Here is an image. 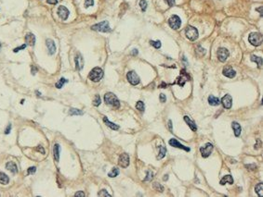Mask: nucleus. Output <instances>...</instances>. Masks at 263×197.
<instances>
[{
	"instance_id": "f257e3e1",
	"label": "nucleus",
	"mask_w": 263,
	"mask_h": 197,
	"mask_svg": "<svg viewBox=\"0 0 263 197\" xmlns=\"http://www.w3.org/2000/svg\"><path fill=\"white\" fill-rule=\"evenodd\" d=\"M104 102L108 106H111L112 107H114V108H119V106H120V102L118 100V98H117L116 95H114L112 93H105Z\"/></svg>"
},
{
	"instance_id": "f03ea898",
	"label": "nucleus",
	"mask_w": 263,
	"mask_h": 197,
	"mask_svg": "<svg viewBox=\"0 0 263 197\" xmlns=\"http://www.w3.org/2000/svg\"><path fill=\"white\" fill-rule=\"evenodd\" d=\"M102 77H103V70L99 67L94 68L88 74L89 80H91L92 82H100L102 79Z\"/></svg>"
},
{
	"instance_id": "7ed1b4c3",
	"label": "nucleus",
	"mask_w": 263,
	"mask_h": 197,
	"mask_svg": "<svg viewBox=\"0 0 263 197\" xmlns=\"http://www.w3.org/2000/svg\"><path fill=\"white\" fill-rule=\"evenodd\" d=\"M185 34H186V37L189 40L191 41H195L197 38H198V31H197V29L194 26H191V25H188L186 27L185 29Z\"/></svg>"
},
{
	"instance_id": "20e7f679",
	"label": "nucleus",
	"mask_w": 263,
	"mask_h": 197,
	"mask_svg": "<svg viewBox=\"0 0 263 197\" xmlns=\"http://www.w3.org/2000/svg\"><path fill=\"white\" fill-rule=\"evenodd\" d=\"M249 43L254 46H259L262 44V35L260 32H251L248 36Z\"/></svg>"
},
{
	"instance_id": "39448f33",
	"label": "nucleus",
	"mask_w": 263,
	"mask_h": 197,
	"mask_svg": "<svg viewBox=\"0 0 263 197\" xmlns=\"http://www.w3.org/2000/svg\"><path fill=\"white\" fill-rule=\"evenodd\" d=\"M91 29L93 31H98V32H111V28L109 25V22L107 21H101L100 23H97V24L91 26Z\"/></svg>"
},
{
	"instance_id": "423d86ee",
	"label": "nucleus",
	"mask_w": 263,
	"mask_h": 197,
	"mask_svg": "<svg viewBox=\"0 0 263 197\" xmlns=\"http://www.w3.org/2000/svg\"><path fill=\"white\" fill-rule=\"evenodd\" d=\"M168 24H169L170 28H172V29L178 30L181 25V21H180V17L177 15L171 16L169 18V20H168Z\"/></svg>"
},
{
	"instance_id": "0eeeda50",
	"label": "nucleus",
	"mask_w": 263,
	"mask_h": 197,
	"mask_svg": "<svg viewBox=\"0 0 263 197\" xmlns=\"http://www.w3.org/2000/svg\"><path fill=\"white\" fill-rule=\"evenodd\" d=\"M213 148H214V146H213V144H212V143H205V144L204 145V146H202V147L200 148V152H201L202 157H205V158L208 157L210 156V154L212 153Z\"/></svg>"
},
{
	"instance_id": "6e6552de",
	"label": "nucleus",
	"mask_w": 263,
	"mask_h": 197,
	"mask_svg": "<svg viewBox=\"0 0 263 197\" xmlns=\"http://www.w3.org/2000/svg\"><path fill=\"white\" fill-rule=\"evenodd\" d=\"M126 79L129 83H131L132 85H137V84L139 83V75L136 73L135 71H129L126 74Z\"/></svg>"
},
{
	"instance_id": "1a4fd4ad",
	"label": "nucleus",
	"mask_w": 263,
	"mask_h": 197,
	"mask_svg": "<svg viewBox=\"0 0 263 197\" xmlns=\"http://www.w3.org/2000/svg\"><path fill=\"white\" fill-rule=\"evenodd\" d=\"M118 165L123 168H126V167H128V165H129V157H128V154L124 153L119 157Z\"/></svg>"
},
{
	"instance_id": "9d476101",
	"label": "nucleus",
	"mask_w": 263,
	"mask_h": 197,
	"mask_svg": "<svg viewBox=\"0 0 263 197\" xmlns=\"http://www.w3.org/2000/svg\"><path fill=\"white\" fill-rule=\"evenodd\" d=\"M190 76L185 72V69H182L180 72V76L177 79V83L180 85V87L184 86V84L187 81H189Z\"/></svg>"
},
{
	"instance_id": "9b49d317",
	"label": "nucleus",
	"mask_w": 263,
	"mask_h": 197,
	"mask_svg": "<svg viewBox=\"0 0 263 197\" xmlns=\"http://www.w3.org/2000/svg\"><path fill=\"white\" fill-rule=\"evenodd\" d=\"M229 55H230V53H229V51L226 48L221 47V48H219L218 50V58H219V60L220 62H225V61H226V59L228 58Z\"/></svg>"
},
{
	"instance_id": "f8f14e48",
	"label": "nucleus",
	"mask_w": 263,
	"mask_h": 197,
	"mask_svg": "<svg viewBox=\"0 0 263 197\" xmlns=\"http://www.w3.org/2000/svg\"><path fill=\"white\" fill-rule=\"evenodd\" d=\"M69 10L67 8H65L64 6H60L58 8V15L59 17L62 19V21H66L69 16Z\"/></svg>"
},
{
	"instance_id": "ddd939ff",
	"label": "nucleus",
	"mask_w": 263,
	"mask_h": 197,
	"mask_svg": "<svg viewBox=\"0 0 263 197\" xmlns=\"http://www.w3.org/2000/svg\"><path fill=\"white\" fill-rule=\"evenodd\" d=\"M220 103H221L222 106L226 109H230L232 107V98L230 95H225V96L222 97L221 102Z\"/></svg>"
},
{
	"instance_id": "4468645a",
	"label": "nucleus",
	"mask_w": 263,
	"mask_h": 197,
	"mask_svg": "<svg viewBox=\"0 0 263 197\" xmlns=\"http://www.w3.org/2000/svg\"><path fill=\"white\" fill-rule=\"evenodd\" d=\"M169 144L171 145V146H174V147H176V148H180V149H183V150H185L186 152H190L191 151V149L189 148V147H187V146H184V145L183 144H181V143H180L178 142V141L176 140V139H171L169 142Z\"/></svg>"
},
{
	"instance_id": "2eb2a0df",
	"label": "nucleus",
	"mask_w": 263,
	"mask_h": 197,
	"mask_svg": "<svg viewBox=\"0 0 263 197\" xmlns=\"http://www.w3.org/2000/svg\"><path fill=\"white\" fill-rule=\"evenodd\" d=\"M46 47H48V50H49V54L54 55L56 52V45H55V43L53 42V40L48 39L46 41Z\"/></svg>"
},
{
	"instance_id": "dca6fc26",
	"label": "nucleus",
	"mask_w": 263,
	"mask_h": 197,
	"mask_svg": "<svg viewBox=\"0 0 263 197\" xmlns=\"http://www.w3.org/2000/svg\"><path fill=\"white\" fill-rule=\"evenodd\" d=\"M74 61H76V68L77 70H81L84 67V59L80 54H77L74 58Z\"/></svg>"
},
{
	"instance_id": "f3484780",
	"label": "nucleus",
	"mask_w": 263,
	"mask_h": 197,
	"mask_svg": "<svg viewBox=\"0 0 263 197\" xmlns=\"http://www.w3.org/2000/svg\"><path fill=\"white\" fill-rule=\"evenodd\" d=\"M223 75L224 76H226V77H228V78H233V77H235V75H236V72H235V70H234L232 68H231V67H225L224 69H223Z\"/></svg>"
},
{
	"instance_id": "a211bd4d",
	"label": "nucleus",
	"mask_w": 263,
	"mask_h": 197,
	"mask_svg": "<svg viewBox=\"0 0 263 197\" xmlns=\"http://www.w3.org/2000/svg\"><path fill=\"white\" fill-rule=\"evenodd\" d=\"M232 130L234 131V135H235L236 137H239L240 134H241V130H242L240 124H239L238 122H236V121H233V122L232 123Z\"/></svg>"
},
{
	"instance_id": "6ab92c4d",
	"label": "nucleus",
	"mask_w": 263,
	"mask_h": 197,
	"mask_svg": "<svg viewBox=\"0 0 263 197\" xmlns=\"http://www.w3.org/2000/svg\"><path fill=\"white\" fill-rule=\"evenodd\" d=\"M25 42L26 44H28L30 46H34L35 44V36L33 34H27L25 36Z\"/></svg>"
},
{
	"instance_id": "aec40b11",
	"label": "nucleus",
	"mask_w": 263,
	"mask_h": 197,
	"mask_svg": "<svg viewBox=\"0 0 263 197\" xmlns=\"http://www.w3.org/2000/svg\"><path fill=\"white\" fill-rule=\"evenodd\" d=\"M6 167H7V170H9L11 173H13V174H16V173L18 172V167H17V165L14 162H12V161H9V162H8L7 163V165H6Z\"/></svg>"
},
{
	"instance_id": "412c9836",
	"label": "nucleus",
	"mask_w": 263,
	"mask_h": 197,
	"mask_svg": "<svg viewBox=\"0 0 263 197\" xmlns=\"http://www.w3.org/2000/svg\"><path fill=\"white\" fill-rule=\"evenodd\" d=\"M226 183H229V184H232L233 183V179L231 175H226L224 176L221 180H220V185H224Z\"/></svg>"
},
{
	"instance_id": "4be33fe9",
	"label": "nucleus",
	"mask_w": 263,
	"mask_h": 197,
	"mask_svg": "<svg viewBox=\"0 0 263 197\" xmlns=\"http://www.w3.org/2000/svg\"><path fill=\"white\" fill-rule=\"evenodd\" d=\"M208 103H209L210 106H219L220 104V101L219 99V97H216L214 95H210L208 97Z\"/></svg>"
},
{
	"instance_id": "5701e85b",
	"label": "nucleus",
	"mask_w": 263,
	"mask_h": 197,
	"mask_svg": "<svg viewBox=\"0 0 263 197\" xmlns=\"http://www.w3.org/2000/svg\"><path fill=\"white\" fill-rule=\"evenodd\" d=\"M184 120L186 121V123L189 125V127L191 128V130H194V131H196V130H197V127H196V125H195V123L194 122V121H192L189 117L188 116H184Z\"/></svg>"
},
{
	"instance_id": "b1692460",
	"label": "nucleus",
	"mask_w": 263,
	"mask_h": 197,
	"mask_svg": "<svg viewBox=\"0 0 263 197\" xmlns=\"http://www.w3.org/2000/svg\"><path fill=\"white\" fill-rule=\"evenodd\" d=\"M103 121H104V123H105L109 128H111L112 130H117L119 129V126H118V125H116V124H114V123L111 122V121H109V119H108L106 118V117H104V118H103Z\"/></svg>"
},
{
	"instance_id": "393cba45",
	"label": "nucleus",
	"mask_w": 263,
	"mask_h": 197,
	"mask_svg": "<svg viewBox=\"0 0 263 197\" xmlns=\"http://www.w3.org/2000/svg\"><path fill=\"white\" fill-rule=\"evenodd\" d=\"M53 156H54L55 160L59 162V160H60V145L58 143H56L53 147Z\"/></svg>"
},
{
	"instance_id": "a878e982",
	"label": "nucleus",
	"mask_w": 263,
	"mask_h": 197,
	"mask_svg": "<svg viewBox=\"0 0 263 197\" xmlns=\"http://www.w3.org/2000/svg\"><path fill=\"white\" fill-rule=\"evenodd\" d=\"M250 59H251V61L256 62V63L257 64V67H259V68H261V67H262V58H261L257 57V56H255V55H252V56H251V58H250Z\"/></svg>"
},
{
	"instance_id": "bb28decb",
	"label": "nucleus",
	"mask_w": 263,
	"mask_h": 197,
	"mask_svg": "<svg viewBox=\"0 0 263 197\" xmlns=\"http://www.w3.org/2000/svg\"><path fill=\"white\" fill-rule=\"evenodd\" d=\"M9 181L8 177L3 172H0V183L1 184H8Z\"/></svg>"
},
{
	"instance_id": "cd10ccee",
	"label": "nucleus",
	"mask_w": 263,
	"mask_h": 197,
	"mask_svg": "<svg viewBox=\"0 0 263 197\" xmlns=\"http://www.w3.org/2000/svg\"><path fill=\"white\" fill-rule=\"evenodd\" d=\"M262 190H263V184L261 183V182H260V183H259V184H257V185L255 187L256 193L257 194V195H259L260 197H262V195H263Z\"/></svg>"
},
{
	"instance_id": "c85d7f7f",
	"label": "nucleus",
	"mask_w": 263,
	"mask_h": 197,
	"mask_svg": "<svg viewBox=\"0 0 263 197\" xmlns=\"http://www.w3.org/2000/svg\"><path fill=\"white\" fill-rule=\"evenodd\" d=\"M159 150H160V152H159L157 159H162L164 157L166 156V154H167V148L164 147V146H159Z\"/></svg>"
},
{
	"instance_id": "c756f323",
	"label": "nucleus",
	"mask_w": 263,
	"mask_h": 197,
	"mask_svg": "<svg viewBox=\"0 0 263 197\" xmlns=\"http://www.w3.org/2000/svg\"><path fill=\"white\" fill-rule=\"evenodd\" d=\"M118 174H119V170L116 167H114L109 173H108V176L110 178H114L116 176H118Z\"/></svg>"
},
{
	"instance_id": "7c9ffc66",
	"label": "nucleus",
	"mask_w": 263,
	"mask_h": 197,
	"mask_svg": "<svg viewBox=\"0 0 263 197\" xmlns=\"http://www.w3.org/2000/svg\"><path fill=\"white\" fill-rule=\"evenodd\" d=\"M136 108H137L139 111L140 112H144L145 110V106H144V103L142 101H138L137 104H136Z\"/></svg>"
},
{
	"instance_id": "2f4dec72",
	"label": "nucleus",
	"mask_w": 263,
	"mask_h": 197,
	"mask_svg": "<svg viewBox=\"0 0 263 197\" xmlns=\"http://www.w3.org/2000/svg\"><path fill=\"white\" fill-rule=\"evenodd\" d=\"M66 82H68V81L65 78H60V81L56 83V88H58V89H60L62 86H63V84L64 83H66Z\"/></svg>"
},
{
	"instance_id": "473e14b6",
	"label": "nucleus",
	"mask_w": 263,
	"mask_h": 197,
	"mask_svg": "<svg viewBox=\"0 0 263 197\" xmlns=\"http://www.w3.org/2000/svg\"><path fill=\"white\" fill-rule=\"evenodd\" d=\"M70 115L72 116H74V115H83V111L79 110V109H76V108H71L70 109V112H69Z\"/></svg>"
},
{
	"instance_id": "72a5a7b5",
	"label": "nucleus",
	"mask_w": 263,
	"mask_h": 197,
	"mask_svg": "<svg viewBox=\"0 0 263 197\" xmlns=\"http://www.w3.org/2000/svg\"><path fill=\"white\" fill-rule=\"evenodd\" d=\"M101 100L100 95H95V99H94V101H93V105L95 106H99L101 105Z\"/></svg>"
},
{
	"instance_id": "f704fd0d",
	"label": "nucleus",
	"mask_w": 263,
	"mask_h": 197,
	"mask_svg": "<svg viewBox=\"0 0 263 197\" xmlns=\"http://www.w3.org/2000/svg\"><path fill=\"white\" fill-rule=\"evenodd\" d=\"M150 44H151L153 47H155L157 49L161 47V42L160 41H150Z\"/></svg>"
},
{
	"instance_id": "c9c22d12",
	"label": "nucleus",
	"mask_w": 263,
	"mask_h": 197,
	"mask_svg": "<svg viewBox=\"0 0 263 197\" xmlns=\"http://www.w3.org/2000/svg\"><path fill=\"white\" fill-rule=\"evenodd\" d=\"M139 6H140V8H142V11L146 10V8H147V2H146V0H140Z\"/></svg>"
},
{
	"instance_id": "e433bc0d",
	"label": "nucleus",
	"mask_w": 263,
	"mask_h": 197,
	"mask_svg": "<svg viewBox=\"0 0 263 197\" xmlns=\"http://www.w3.org/2000/svg\"><path fill=\"white\" fill-rule=\"evenodd\" d=\"M98 195H99V196H108V197H110V196H111V194H108L106 190H101V191H100V192H99Z\"/></svg>"
},
{
	"instance_id": "4c0bfd02",
	"label": "nucleus",
	"mask_w": 263,
	"mask_h": 197,
	"mask_svg": "<svg viewBox=\"0 0 263 197\" xmlns=\"http://www.w3.org/2000/svg\"><path fill=\"white\" fill-rule=\"evenodd\" d=\"M153 188L155 190H158L159 192H161V193L164 191V187L159 183H153Z\"/></svg>"
},
{
	"instance_id": "58836bf2",
	"label": "nucleus",
	"mask_w": 263,
	"mask_h": 197,
	"mask_svg": "<svg viewBox=\"0 0 263 197\" xmlns=\"http://www.w3.org/2000/svg\"><path fill=\"white\" fill-rule=\"evenodd\" d=\"M35 171H36V167H31L28 168V170H27V174H28V175L34 174V173H35Z\"/></svg>"
},
{
	"instance_id": "ea45409f",
	"label": "nucleus",
	"mask_w": 263,
	"mask_h": 197,
	"mask_svg": "<svg viewBox=\"0 0 263 197\" xmlns=\"http://www.w3.org/2000/svg\"><path fill=\"white\" fill-rule=\"evenodd\" d=\"M94 5V0H85V8L91 7Z\"/></svg>"
},
{
	"instance_id": "a19ab883",
	"label": "nucleus",
	"mask_w": 263,
	"mask_h": 197,
	"mask_svg": "<svg viewBox=\"0 0 263 197\" xmlns=\"http://www.w3.org/2000/svg\"><path fill=\"white\" fill-rule=\"evenodd\" d=\"M153 180V172H150V171H148L147 172V177L145 178L144 179V181H152Z\"/></svg>"
},
{
	"instance_id": "79ce46f5",
	"label": "nucleus",
	"mask_w": 263,
	"mask_h": 197,
	"mask_svg": "<svg viewBox=\"0 0 263 197\" xmlns=\"http://www.w3.org/2000/svg\"><path fill=\"white\" fill-rule=\"evenodd\" d=\"M35 151H37V152H40L41 154H45V149L43 148V146H40V145H39V146H37V147L35 148Z\"/></svg>"
},
{
	"instance_id": "37998d69",
	"label": "nucleus",
	"mask_w": 263,
	"mask_h": 197,
	"mask_svg": "<svg viewBox=\"0 0 263 197\" xmlns=\"http://www.w3.org/2000/svg\"><path fill=\"white\" fill-rule=\"evenodd\" d=\"M26 47V45H22V46H19V47H17V48H15L13 50V52H15V53H17L18 51H20V50H22V49H24Z\"/></svg>"
},
{
	"instance_id": "c03bdc74",
	"label": "nucleus",
	"mask_w": 263,
	"mask_h": 197,
	"mask_svg": "<svg viewBox=\"0 0 263 197\" xmlns=\"http://www.w3.org/2000/svg\"><path fill=\"white\" fill-rule=\"evenodd\" d=\"M165 1L168 4V6L169 7L175 6V0H165Z\"/></svg>"
},
{
	"instance_id": "a18cd8bd",
	"label": "nucleus",
	"mask_w": 263,
	"mask_h": 197,
	"mask_svg": "<svg viewBox=\"0 0 263 197\" xmlns=\"http://www.w3.org/2000/svg\"><path fill=\"white\" fill-rule=\"evenodd\" d=\"M167 101V97H166V95H164V93H161L160 95V102L161 103H165Z\"/></svg>"
},
{
	"instance_id": "49530a36",
	"label": "nucleus",
	"mask_w": 263,
	"mask_h": 197,
	"mask_svg": "<svg viewBox=\"0 0 263 197\" xmlns=\"http://www.w3.org/2000/svg\"><path fill=\"white\" fill-rule=\"evenodd\" d=\"M10 130H11V124H8V126L7 127V129L5 130V133H6V134H8L9 132H10Z\"/></svg>"
},
{
	"instance_id": "de8ad7c7",
	"label": "nucleus",
	"mask_w": 263,
	"mask_h": 197,
	"mask_svg": "<svg viewBox=\"0 0 263 197\" xmlns=\"http://www.w3.org/2000/svg\"><path fill=\"white\" fill-rule=\"evenodd\" d=\"M74 196H76V197H78V196L85 197V194H84L83 192H78V193H76V194H74Z\"/></svg>"
},
{
	"instance_id": "09e8293b",
	"label": "nucleus",
	"mask_w": 263,
	"mask_h": 197,
	"mask_svg": "<svg viewBox=\"0 0 263 197\" xmlns=\"http://www.w3.org/2000/svg\"><path fill=\"white\" fill-rule=\"evenodd\" d=\"M48 1L49 4H51V5H56L58 3V0H46Z\"/></svg>"
},
{
	"instance_id": "8fccbe9b",
	"label": "nucleus",
	"mask_w": 263,
	"mask_h": 197,
	"mask_svg": "<svg viewBox=\"0 0 263 197\" xmlns=\"http://www.w3.org/2000/svg\"><path fill=\"white\" fill-rule=\"evenodd\" d=\"M257 11H260V16H262V7H260L259 8L257 9Z\"/></svg>"
},
{
	"instance_id": "3c124183",
	"label": "nucleus",
	"mask_w": 263,
	"mask_h": 197,
	"mask_svg": "<svg viewBox=\"0 0 263 197\" xmlns=\"http://www.w3.org/2000/svg\"><path fill=\"white\" fill-rule=\"evenodd\" d=\"M168 124H169V128H170V130H172V125H171V120L168 121Z\"/></svg>"
},
{
	"instance_id": "603ef678",
	"label": "nucleus",
	"mask_w": 263,
	"mask_h": 197,
	"mask_svg": "<svg viewBox=\"0 0 263 197\" xmlns=\"http://www.w3.org/2000/svg\"><path fill=\"white\" fill-rule=\"evenodd\" d=\"M138 54V50L137 49H134L133 50V55H137Z\"/></svg>"
},
{
	"instance_id": "864d4df0",
	"label": "nucleus",
	"mask_w": 263,
	"mask_h": 197,
	"mask_svg": "<svg viewBox=\"0 0 263 197\" xmlns=\"http://www.w3.org/2000/svg\"><path fill=\"white\" fill-rule=\"evenodd\" d=\"M168 179V177H167V175H166V177H164V181H167Z\"/></svg>"
},
{
	"instance_id": "5fc2aeb1",
	"label": "nucleus",
	"mask_w": 263,
	"mask_h": 197,
	"mask_svg": "<svg viewBox=\"0 0 263 197\" xmlns=\"http://www.w3.org/2000/svg\"><path fill=\"white\" fill-rule=\"evenodd\" d=\"M0 48H1V44H0Z\"/></svg>"
}]
</instances>
